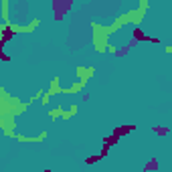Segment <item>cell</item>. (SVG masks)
I'll return each mask as SVG.
<instances>
[{
	"label": "cell",
	"instance_id": "obj_1",
	"mask_svg": "<svg viewBox=\"0 0 172 172\" xmlns=\"http://www.w3.org/2000/svg\"><path fill=\"white\" fill-rule=\"evenodd\" d=\"M37 172H43V170H37Z\"/></svg>",
	"mask_w": 172,
	"mask_h": 172
}]
</instances>
